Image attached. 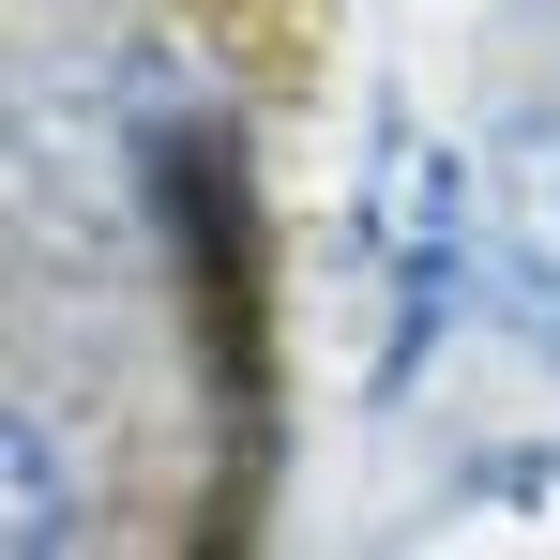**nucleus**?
Returning <instances> with one entry per match:
<instances>
[{
	"instance_id": "1",
	"label": "nucleus",
	"mask_w": 560,
	"mask_h": 560,
	"mask_svg": "<svg viewBox=\"0 0 560 560\" xmlns=\"http://www.w3.org/2000/svg\"><path fill=\"white\" fill-rule=\"evenodd\" d=\"M364 258L394 288V334H378V378H409L440 349V288H455V167L394 121L378 137V183H364Z\"/></svg>"
},
{
	"instance_id": "2",
	"label": "nucleus",
	"mask_w": 560,
	"mask_h": 560,
	"mask_svg": "<svg viewBox=\"0 0 560 560\" xmlns=\"http://www.w3.org/2000/svg\"><path fill=\"white\" fill-rule=\"evenodd\" d=\"M0 530H15V560L77 546V485H61V455H46V424H31V409H15V515H0Z\"/></svg>"
}]
</instances>
